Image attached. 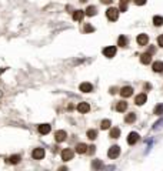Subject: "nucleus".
<instances>
[{"instance_id":"nucleus-12","label":"nucleus","mask_w":163,"mask_h":171,"mask_svg":"<svg viewBox=\"0 0 163 171\" xmlns=\"http://www.w3.org/2000/svg\"><path fill=\"white\" fill-rule=\"evenodd\" d=\"M150 60H152V53H143V54L140 56V61L143 63V64H149Z\"/></svg>"},{"instance_id":"nucleus-28","label":"nucleus","mask_w":163,"mask_h":171,"mask_svg":"<svg viewBox=\"0 0 163 171\" xmlns=\"http://www.w3.org/2000/svg\"><path fill=\"white\" fill-rule=\"evenodd\" d=\"M100 128H102V130L110 128V120H103V121H102V124H100Z\"/></svg>"},{"instance_id":"nucleus-30","label":"nucleus","mask_w":163,"mask_h":171,"mask_svg":"<svg viewBox=\"0 0 163 171\" xmlns=\"http://www.w3.org/2000/svg\"><path fill=\"white\" fill-rule=\"evenodd\" d=\"M84 32H86V33L94 32V27H92V26H90V24H86V26H84Z\"/></svg>"},{"instance_id":"nucleus-13","label":"nucleus","mask_w":163,"mask_h":171,"mask_svg":"<svg viewBox=\"0 0 163 171\" xmlns=\"http://www.w3.org/2000/svg\"><path fill=\"white\" fill-rule=\"evenodd\" d=\"M79 88H80V91H83V93H90L93 90V86L90 83H82Z\"/></svg>"},{"instance_id":"nucleus-19","label":"nucleus","mask_w":163,"mask_h":171,"mask_svg":"<svg viewBox=\"0 0 163 171\" xmlns=\"http://www.w3.org/2000/svg\"><path fill=\"white\" fill-rule=\"evenodd\" d=\"M96 13H97V10H96V7H94V6H89L87 9H86V16H89V17L94 16Z\"/></svg>"},{"instance_id":"nucleus-5","label":"nucleus","mask_w":163,"mask_h":171,"mask_svg":"<svg viewBox=\"0 0 163 171\" xmlns=\"http://www.w3.org/2000/svg\"><path fill=\"white\" fill-rule=\"evenodd\" d=\"M136 42H137V44H139V46H146V44H147V42H149V36H147V34H144V33H142V34H139V36H137Z\"/></svg>"},{"instance_id":"nucleus-21","label":"nucleus","mask_w":163,"mask_h":171,"mask_svg":"<svg viewBox=\"0 0 163 171\" xmlns=\"http://www.w3.org/2000/svg\"><path fill=\"white\" fill-rule=\"evenodd\" d=\"M126 108H127V103H126V101H119L116 104V110L120 111V113H122V111H125Z\"/></svg>"},{"instance_id":"nucleus-26","label":"nucleus","mask_w":163,"mask_h":171,"mask_svg":"<svg viewBox=\"0 0 163 171\" xmlns=\"http://www.w3.org/2000/svg\"><path fill=\"white\" fill-rule=\"evenodd\" d=\"M96 137H97V131H96V130H89L87 131V139L94 140Z\"/></svg>"},{"instance_id":"nucleus-9","label":"nucleus","mask_w":163,"mask_h":171,"mask_svg":"<svg viewBox=\"0 0 163 171\" xmlns=\"http://www.w3.org/2000/svg\"><path fill=\"white\" fill-rule=\"evenodd\" d=\"M146 100H147V96H146L144 93H142V94H139V96H136L135 104L136 106H143L144 103H146Z\"/></svg>"},{"instance_id":"nucleus-10","label":"nucleus","mask_w":163,"mask_h":171,"mask_svg":"<svg viewBox=\"0 0 163 171\" xmlns=\"http://www.w3.org/2000/svg\"><path fill=\"white\" fill-rule=\"evenodd\" d=\"M132 94H133V88L130 87V86H126V87H123L120 90V96L122 97H130Z\"/></svg>"},{"instance_id":"nucleus-20","label":"nucleus","mask_w":163,"mask_h":171,"mask_svg":"<svg viewBox=\"0 0 163 171\" xmlns=\"http://www.w3.org/2000/svg\"><path fill=\"white\" fill-rule=\"evenodd\" d=\"M153 24L156 26V27L163 26V17H162V16H154V17H153Z\"/></svg>"},{"instance_id":"nucleus-1","label":"nucleus","mask_w":163,"mask_h":171,"mask_svg":"<svg viewBox=\"0 0 163 171\" xmlns=\"http://www.w3.org/2000/svg\"><path fill=\"white\" fill-rule=\"evenodd\" d=\"M119 12H120V10H117L116 7H109L106 12L107 19H109L110 22H116L117 19H119Z\"/></svg>"},{"instance_id":"nucleus-23","label":"nucleus","mask_w":163,"mask_h":171,"mask_svg":"<svg viewBox=\"0 0 163 171\" xmlns=\"http://www.w3.org/2000/svg\"><path fill=\"white\" fill-rule=\"evenodd\" d=\"M119 135H120V130L117 128V127L110 130V137H112V139H119Z\"/></svg>"},{"instance_id":"nucleus-6","label":"nucleus","mask_w":163,"mask_h":171,"mask_svg":"<svg viewBox=\"0 0 163 171\" xmlns=\"http://www.w3.org/2000/svg\"><path fill=\"white\" fill-rule=\"evenodd\" d=\"M66 137H67V134H66L65 130H59V131L55 133V139H56L57 143H63V141L66 140Z\"/></svg>"},{"instance_id":"nucleus-8","label":"nucleus","mask_w":163,"mask_h":171,"mask_svg":"<svg viewBox=\"0 0 163 171\" xmlns=\"http://www.w3.org/2000/svg\"><path fill=\"white\" fill-rule=\"evenodd\" d=\"M137 141H139V134L135 133V131H132L130 134L127 135V143L130 144V145H135Z\"/></svg>"},{"instance_id":"nucleus-22","label":"nucleus","mask_w":163,"mask_h":171,"mask_svg":"<svg viewBox=\"0 0 163 171\" xmlns=\"http://www.w3.org/2000/svg\"><path fill=\"white\" fill-rule=\"evenodd\" d=\"M125 121L126 123H135L136 121V114L135 113H129V114L125 117Z\"/></svg>"},{"instance_id":"nucleus-27","label":"nucleus","mask_w":163,"mask_h":171,"mask_svg":"<svg viewBox=\"0 0 163 171\" xmlns=\"http://www.w3.org/2000/svg\"><path fill=\"white\" fill-rule=\"evenodd\" d=\"M130 0H120V12H126L127 10V3Z\"/></svg>"},{"instance_id":"nucleus-17","label":"nucleus","mask_w":163,"mask_h":171,"mask_svg":"<svg viewBox=\"0 0 163 171\" xmlns=\"http://www.w3.org/2000/svg\"><path fill=\"white\" fill-rule=\"evenodd\" d=\"M127 44H129V40H127V37H126V36H120V37H119V40H117V46L126 47Z\"/></svg>"},{"instance_id":"nucleus-4","label":"nucleus","mask_w":163,"mask_h":171,"mask_svg":"<svg viewBox=\"0 0 163 171\" xmlns=\"http://www.w3.org/2000/svg\"><path fill=\"white\" fill-rule=\"evenodd\" d=\"M103 54L106 56L107 59H112L113 56L116 54V47L115 46H109L106 49H103Z\"/></svg>"},{"instance_id":"nucleus-3","label":"nucleus","mask_w":163,"mask_h":171,"mask_svg":"<svg viewBox=\"0 0 163 171\" xmlns=\"http://www.w3.org/2000/svg\"><path fill=\"white\" fill-rule=\"evenodd\" d=\"M73 151L70 150V148H65L63 151H62V160L63 161H70L72 158H73Z\"/></svg>"},{"instance_id":"nucleus-15","label":"nucleus","mask_w":163,"mask_h":171,"mask_svg":"<svg viewBox=\"0 0 163 171\" xmlns=\"http://www.w3.org/2000/svg\"><path fill=\"white\" fill-rule=\"evenodd\" d=\"M87 145L83 143H80L76 145V153H79V154H84V153H87Z\"/></svg>"},{"instance_id":"nucleus-18","label":"nucleus","mask_w":163,"mask_h":171,"mask_svg":"<svg viewBox=\"0 0 163 171\" xmlns=\"http://www.w3.org/2000/svg\"><path fill=\"white\" fill-rule=\"evenodd\" d=\"M86 13H83L82 10H76L75 13H73V20H76V22H79V20H82L83 19V16Z\"/></svg>"},{"instance_id":"nucleus-31","label":"nucleus","mask_w":163,"mask_h":171,"mask_svg":"<svg viewBox=\"0 0 163 171\" xmlns=\"http://www.w3.org/2000/svg\"><path fill=\"white\" fill-rule=\"evenodd\" d=\"M135 5L143 6V5H146V0H135Z\"/></svg>"},{"instance_id":"nucleus-11","label":"nucleus","mask_w":163,"mask_h":171,"mask_svg":"<svg viewBox=\"0 0 163 171\" xmlns=\"http://www.w3.org/2000/svg\"><path fill=\"white\" fill-rule=\"evenodd\" d=\"M39 133L40 134H43V135H46V134H49L50 133V130H51V127L49 124H40L39 125Z\"/></svg>"},{"instance_id":"nucleus-32","label":"nucleus","mask_w":163,"mask_h":171,"mask_svg":"<svg viewBox=\"0 0 163 171\" xmlns=\"http://www.w3.org/2000/svg\"><path fill=\"white\" fill-rule=\"evenodd\" d=\"M158 43H159V46H160V47H163V34L158 37Z\"/></svg>"},{"instance_id":"nucleus-16","label":"nucleus","mask_w":163,"mask_h":171,"mask_svg":"<svg viewBox=\"0 0 163 171\" xmlns=\"http://www.w3.org/2000/svg\"><path fill=\"white\" fill-rule=\"evenodd\" d=\"M77 110H79L80 113H87V111L90 110V106H89L87 103H79V104H77Z\"/></svg>"},{"instance_id":"nucleus-25","label":"nucleus","mask_w":163,"mask_h":171,"mask_svg":"<svg viewBox=\"0 0 163 171\" xmlns=\"http://www.w3.org/2000/svg\"><path fill=\"white\" fill-rule=\"evenodd\" d=\"M92 167H93L94 170H100V168H103V162L100 161V160H94L93 164H92Z\"/></svg>"},{"instance_id":"nucleus-2","label":"nucleus","mask_w":163,"mask_h":171,"mask_svg":"<svg viewBox=\"0 0 163 171\" xmlns=\"http://www.w3.org/2000/svg\"><path fill=\"white\" fill-rule=\"evenodd\" d=\"M109 157L110 158H117L120 156V147L119 145H112V147L109 148Z\"/></svg>"},{"instance_id":"nucleus-24","label":"nucleus","mask_w":163,"mask_h":171,"mask_svg":"<svg viewBox=\"0 0 163 171\" xmlns=\"http://www.w3.org/2000/svg\"><path fill=\"white\" fill-rule=\"evenodd\" d=\"M7 161L10 164H17V162H20V156H12V157L7 158Z\"/></svg>"},{"instance_id":"nucleus-29","label":"nucleus","mask_w":163,"mask_h":171,"mask_svg":"<svg viewBox=\"0 0 163 171\" xmlns=\"http://www.w3.org/2000/svg\"><path fill=\"white\" fill-rule=\"evenodd\" d=\"M154 114H156V116H162L163 114V104L156 106V108H154Z\"/></svg>"},{"instance_id":"nucleus-14","label":"nucleus","mask_w":163,"mask_h":171,"mask_svg":"<svg viewBox=\"0 0 163 171\" xmlns=\"http://www.w3.org/2000/svg\"><path fill=\"white\" fill-rule=\"evenodd\" d=\"M152 69H153V71H156V73H162L163 71V61H154L153 66H152Z\"/></svg>"},{"instance_id":"nucleus-7","label":"nucleus","mask_w":163,"mask_h":171,"mask_svg":"<svg viewBox=\"0 0 163 171\" xmlns=\"http://www.w3.org/2000/svg\"><path fill=\"white\" fill-rule=\"evenodd\" d=\"M32 157L34 158V160H42V158L44 157V150H43V148H34L32 153Z\"/></svg>"},{"instance_id":"nucleus-33","label":"nucleus","mask_w":163,"mask_h":171,"mask_svg":"<svg viewBox=\"0 0 163 171\" xmlns=\"http://www.w3.org/2000/svg\"><path fill=\"white\" fill-rule=\"evenodd\" d=\"M100 2H102L103 5H110V3H112L113 0H100Z\"/></svg>"},{"instance_id":"nucleus-34","label":"nucleus","mask_w":163,"mask_h":171,"mask_svg":"<svg viewBox=\"0 0 163 171\" xmlns=\"http://www.w3.org/2000/svg\"><path fill=\"white\" fill-rule=\"evenodd\" d=\"M80 2H82V3H84V2H87V0H80Z\"/></svg>"}]
</instances>
